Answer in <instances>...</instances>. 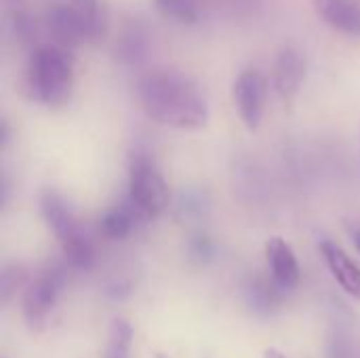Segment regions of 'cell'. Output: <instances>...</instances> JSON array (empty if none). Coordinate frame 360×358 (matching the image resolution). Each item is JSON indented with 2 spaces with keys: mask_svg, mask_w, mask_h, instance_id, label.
<instances>
[{
  "mask_svg": "<svg viewBox=\"0 0 360 358\" xmlns=\"http://www.w3.org/2000/svg\"><path fill=\"white\" fill-rule=\"evenodd\" d=\"M137 101L158 124L196 131L209 122V101L202 89L184 72L156 68L137 80Z\"/></svg>",
  "mask_w": 360,
  "mask_h": 358,
  "instance_id": "obj_1",
  "label": "cell"
},
{
  "mask_svg": "<svg viewBox=\"0 0 360 358\" xmlns=\"http://www.w3.org/2000/svg\"><path fill=\"white\" fill-rule=\"evenodd\" d=\"M21 89L27 99L40 106L63 108L74 91V53L51 42L30 51Z\"/></svg>",
  "mask_w": 360,
  "mask_h": 358,
  "instance_id": "obj_2",
  "label": "cell"
},
{
  "mask_svg": "<svg viewBox=\"0 0 360 358\" xmlns=\"http://www.w3.org/2000/svg\"><path fill=\"white\" fill-rule=\"evenodd\" d=\"M40 213L46 226L53 230L65 264L74 270H89L95 262L93 245L63 196H59L55 190H44L40 194Z\"/></svg>",
  "mask_w": 360,
  "mask_h": 358,
  "instance_id": "obj_3",
  "label": "cell"
},
{
  "mask_svg": "<svg viewBox=\"0 0 360 358\" xmlns=\"http://www.w3.org/2000/svg\"><path fill=\"white\" fill-rule=\"evenodd\" d=\"M129 203L141 219H156L169 205V186L146 150H135L129 165Z\"/></svg>",
  "mask_w": 360,
  "mask_h": 358,
  "instance_id": "obj_4",
  "label": "cell"
},
{
  "mask_svg": "<svg viewBox=\"0 0 360 358\" xmlns=\"http://www.w3.org/2000/svg\"><path fill=\"white\" fill-rule=\"evenodd\" d=\"M65 283V272L61 266H49L44 268L23 291V319L27 323L30 329L40 331L49 319V314L53 312L61 289Z\"/></svg>",
  "mask_w": 360,
  "mask_h": 358,
  "instance_id": "obj_5",
  "label": "cell"
},
{
  "mask_svg": "<svg viewBox=\"0 0 360 358\" xmlns=\"http://www.w3.org/2000/svg\"><path fill=\"white\" fill-rule=\"evenodd\" d=\"M232 97H234V106L245 127L255 131L262 124L266 97H268L266 76L257 68L243 70L232 84Z\"/></svg>",
  "mask_w": 360,
  "mask_h": 358,
  "instance_id": "obj_6",
  "label": "cell"
},
{
  "mask_svg": "<svg viewBox=\"0 0 360 358\" xmlns=\"http://www.w3.org/2000/svg\"><path fill=\"white\" fill-rule=\"evenodd\" d=\"M306 74H308L306 55L297 46L287 44L278 51V55L274 59L272 87L283 101H291L300 93V89L306 80Z\"/></svg>",
  "mask_w": 360,
  "mask_h": 358,
  "instance_id": "obj_7",
  "label": "cell"
},
{
  "mask_svg": "<svg viewBox=\"0 0 360 358\" xmlns=\"http://www.w3.org/2000/svg\"><path fill=\"white\" fill-rule=\"evenodd\" d=\"M44 27L51 36V44H57L70 53H74L82 42V30L72 13V8L68 6V2H55L46 8L44 13Z\"/></svg>",
  "mask_w": 360,
  "mask_h": 358,
  "instance_id": "obj_8",
  "label": "cell"
},
{
  "mask_svg": "<svg viewBox=\"0 0 360 358\" xmlns=\"http://www.w3.org/2000/svg\"><path fill=\"white\" fill-rule=\"evenodd\" d=\"M266 260H268V268H270V274H272V283L283 289V291H289L293 287H297L300 283V264H297V257L291 249V245L281 238V236H274L266 243Z\"/></svg>",
  "mask_w": 360,
  "mask_h": 358,
  "instance_id": "obj_9",
  "label": "cell"
},
{
  "mask_svg": "<svg viewBox=\"0 0 360 358\" xmlns=\"http://www.w3.org/2000/svg\"><path fill=\"white\" fill-rule=\"evenodd\" d=\"M321 255L338 281V285L354 300L360 302V268L352 262V257L333 241H323L321 243Z\"/></svg>",
  "mask_w": 360,
  "mask_h": 358,
  "instance_id": "obj_10",
  "label": "cell"
},
{
  "mask_svg": "<svg viewBox=\"0 0 360 358\" xmlns=\"http://www.w3.org/2000/svg\"><path fill=\"white\" fill-rule=\"evenodd\" d=\"M312 8L335 32L360 36V4L356 0H312Z\"/></svg>",
  "mask_w": 360,
  "mask_h": 358,
  "instance_id": "obj_11",
  "label": "cell"
},
{
  "mask_svg": "<svg viewBox=\"0 0 360 358\" xmlns=\"http://www.w3.org/2000/svg\"><path fill=\"white\" fill-rule=\"evenodd\" d=\"M150 53V34L139 19H129L116 36L114 57L118 63L137 65Z\"/></svg>",
  "mask_w": 360,
  "mask_h": 358,
  "instance_id": "obj_12",
  "label": "cell"
},
{
  "mask_svg": "<svg viewBox=\"0 0 360 358\" xmlns=\"http://www.w3.org/2000/svg\"><path fill=\"white\" fill-rule=\"evenodd\" d=\"M72 8L84 42H99L108 30V11L103 0H65Z\"/></svg>",
  "mask_w": 360,
  "mask_h": 358,
  "instance_id": "obj_13",
  "label": "cell"
},
{
  "mask_svg": "<svg viewBox=\"0 0 360 358\" xmlns=\"http://www.w3.org/2000/svg\"><path fill=\"white\" fill-rule=\"evenodd\" d=\"M137 219H141L139 213H137V211L133 209V205L127 200V205H116V207H112L110 211H105V213L101 215V219H99V230H101V234H105L108 238H114V241L127 238V236L133 232Z\"/></svg>",
  "mask_w": 360,
  "mask_h": 358,
  "instance_id": "obj_14",
  "label": "cell"
},
{
  "mask_svg": "<svg viewBox=\"0 0 360 358\" xmlns=\"http://www.w3.org/2000/svg\"><path fill=\"white\" fill-rule=\"evenodd\" d=\"M131 344H133V329L124 319H116L108 331L105 344V358H131Z\"/></svg>",
  "mask_w": 360,
  "mask_h": 358,
  "instance_id": "obj_15",
  "label": "cell"
},
{
  "mask_svg": "<svg viewBox=\"0 0 360 358\" xmlns=\"http://www.w3.org/2000/svg\"><path fill=\"white\" fill-rule=\"evenodd\" d=\"M154 6L160 15L177 23H196L198 21V0H154Z\"/></svg>",
  "mask_w": 360,
  "mask_h": 358,
  "instance_id": "obj_16",
  "label": "cell"
},
{
  "mask_svg": "<svg viewBox=\"0 0 360 358\" xmlns=\"http://www.w3.org/2000/svg\"><path fill=\"white\" fill-rule=\"evenodd\" d=\"M25 274L19 268H4L0 274V300L2 304H6L11 300V295L15 293V289L23 283Z\"/></svg>",
  "mask_w": 360,
  "mask_h": 358,
  "instance_id": "obj_17",
  "label": "cell"
},
{
  "mask_svg": "<svg viewBox=\"0 0 360 358\" xmlns=\"http://www.w3.org/2000/svg\"><path fill=\"white\" fill-rule=\"evenodd\" d=\"M0 4H2L4 17L21 13V11H27V2L25 0H0Z\"/></svg>",
  "mask_w": 360,
  "mask_h": 358,
  "instance_id": "obj_18",
  "label": "cell"
},
{
  "mask_svg": "<svg viewBox=\"0 0 360 358\" xmlns=\"http://www.w3.org/2000/svg\"><path fill=\"white\" fill-rule=\"evenodd\" d=\"M264 358H287L283 352H278L276 348H268L266 352H264Z\"/></svg>",
  "mask_w": 360,
  "mask_h": 358,
  "instance_id": "obj_19",
  "label": "cell"
},
{
  "mask_svg": "<svg viewBox=\"0 0 360 358\" xmlns=\"http://www.w3.org/2000/svg\"><path fill=\"white\" fill-rule=\"evenodd\" d=\"M352 236H354V245H356V249H359V253H360V230H354V232H352Z\"/></svg>",
  "mask_w": 360,
  "mask_h": 358,
  "instance_id": "obj_20",
  "label": "cell"
}]
</instances>
